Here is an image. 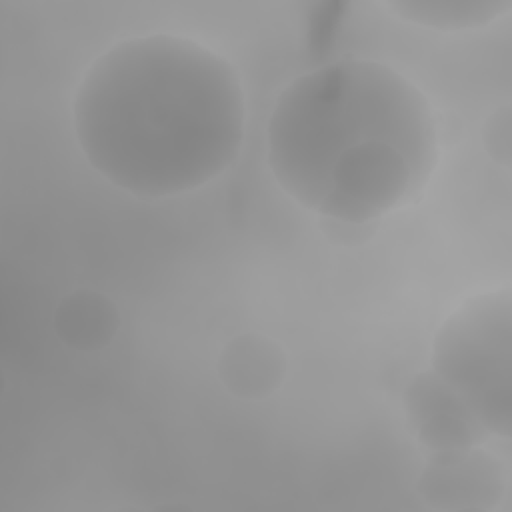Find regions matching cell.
Returning <instances> with one entry per match:
<instances>
[{
    "instance_id": "1",
    "label": "cell",
    "mask_w": 512,
    "mask_h": 512,
    "mask_svg": "<svg viewBox=\"0 0 512 512\" xmlns=\"http://www.w3.org/2000/svg\"><path fill=\"white\" fill-rule=\"evenodd\" d=\"M88 164L142 198L196 190L222 174L244 138V92L232 64L176 34L126 38L84 72L72 106Z\"/></svg>"
},
{
    "instance_id": "2",
    "label": "cell",
    "mask_w": 512,
    "mask_h": 512,
    "mask_svg": "<svg viewBox=\"0 0 512 512\" xmlns=\"http://www.w3.org/2000/svg\"><path fill=\"white\" fill-rule=\"evenodd\" d=\"M268 166L300 206L364 224L416 198L438 160L426 96L374 60H338L292 80L266 128Z\"/></svg>"
},
{
    "instance_id": "3",
    "label": "cell",
    "mask_w": 512,
    "mask_h": 512,
    "mask_svg": "<svg viewBox=\"0 0 512 512\" xmlns=\"http://www.w3.org/2000/svg\"><path fill=\"white\" fill-rule=\"evenodd\" d=\"M510 324L508 288L468 298L438 328L430 370L474 412L488 434L510 436Z\"/></svg>"
},
{
    "instance_id": "4",
    "label": "cell",
    "mask_w": 512,
    "mask_h": 512,
    "mask_svg": "<svg viewBox=\"0 0 512 512\" xmlns=\"http://www.w3.org/2000/svg\"><path fill=\"white\" fill-rule=\"evenodd\" d=\"M408 424L430 452L464 450L490 436L464 400L432 370L418 372L402 396Z\"/></svg>"
},
{
    "instance_id": "5",
    "label": "cell",
    "mask_w": 512,
    "mask_h": 512,
    "mask_svg": "<svg viewBox=\"0 0 512 512\" xmlns=\"http://www.w3.org/2000/svg\"><path fill=\"white\" fill-rule=\"evenodd\" d=\"M416 490L438 510H490L502 494L500 466L480 446L432 452Z\"/></svg>"
},
{
    "instance_id": "6",
    "label": "cell",
    "mask_w": 512,
    "mask_h": 512,
    "mask_svg": "<svg viewBox=\"0 0 512 512\" xmlns=\"http://www.w3.org/2000/svg\"><path fill=\"white\" fill-rule=\"evenodd\" d=\"M288 372L284 348L264 334L232 338L218 358L222 386L242 400H262L276 392Z\"/></svg>"
},
{
    "instance_id": "7",
    "label": "cell",
    "mask_w": 512,
    "mask_h": 512,
    "mask_svg": "<svg viewBox=\"0 0 512 512\" xmlns=\"http://www.w3.org/2000/svg\"><path fill=\"white\" fill-rule=\"evenodd\" d=\"M120 326V316L110 298L96 290H74L54 312L58 338L78 352H96L108 346Z\"/></svg>"
},
{
    "instance_id": "8",
    "label": "cell",
    "mask_w": 512,
    "mask_h": 512,
    "mask_svg": "<svg viewBox=\"0 0 512 512\" xmlns=\"http://www.w3.org/2000/svg\"><path fill=\"white\" fill-rule=\"evenodd\" d=\"M396 18L442 32L482 28L504 16L510 0H392L382 4Z\"/></svg>"
},
{
    "instance_id": "9",
    "label": "cell",
    "mask_w": 512,
    "mask_h": 512,
    "mask_svg": "<svg viewBox=\"0 0 512 512\" xmlns=\"http://www.w3.org/2000/svg\"><path fill=\"white\" fill-rule=\"evenodd\" d=\"M484 146L494 160L508 164L510 160V116L508 108L494 112L484 126Z\"/></svg>"
}]
</instances>
